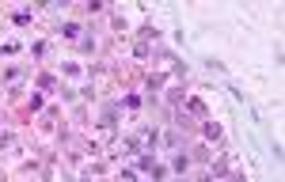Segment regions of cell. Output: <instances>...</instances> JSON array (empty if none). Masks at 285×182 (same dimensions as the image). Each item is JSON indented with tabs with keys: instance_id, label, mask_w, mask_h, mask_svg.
<instances>
[{
	"instance_id": "cell-1",
	"label": "cell",
	"mask_w": 285,
	"mask_h": 182,
	"mask_svg": "<svg viewBox=\"0 0 285 182\" xmlns=\"http://www.w3.org/2000/svg\"><path fill=\"white\" fill-rule=\"evenodd\" d=\"M232 182H243V178H240V174H236V178H232Z\"/></svg>"
}]
</instances>
